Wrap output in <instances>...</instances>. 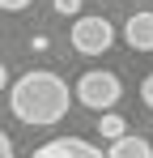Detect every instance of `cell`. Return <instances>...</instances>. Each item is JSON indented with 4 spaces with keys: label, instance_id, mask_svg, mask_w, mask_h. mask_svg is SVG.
Returning <instances> with one entry per match:
<instances>
[{
    "label": "cell",
    "instance_id": "1",
    "mask_svg": "<svg viewBox=\"0 0 153 158\" xmlns=\"http://www.w3.org/2000/svg\"><path fill=\"white\" fill-rule=\"evenodd\" d=\"M76 98V90L68 94V81L55 77L51 69H30L9 85V107L13 115L30 124V128H51L68 115V103Z\"/></svg>",
    "mask_w": 153,
    "mask_h": 158
},
{
    "label": "cell",
    "instance_id": "2",
    "mask_svg": "<svg viewBox=\"0 0 153 158\" xmlns=\"http://www.w3.org/2000/svg\"><path fill=\"white\" fill-rule=\"evenodd\" d=\"M119 94H124L119 77L115 73H102V69H94V73H85V77L76 81V103H85L89 111H98V115L119 103Z\"/></svg>",
    "mask_w": 153,
    "mask_h": 158
},
{
    "label": "cell",
    "instance_id": "3",
    "mask_svg": "<svg viewBox=\"0 0 153 158\" xmlns=\"http://www.w3.org/2000/svg\"><path fill=\"white\" fill-rule=\"evenodd\" d=\"M115 43V26L106 17H76L73 22V47L81 56H102Z\"/></svg>",
    "mask_w": 153,
    "mask_h": 158
},
{
    "label": "cell",
    "instance_id": "4",
    "mask_svg": "<svg viewBox=\"0 0 153 158\" xmlns=\"http://www.w3.org/2000/svg\"><path fill=\"white\" fill-rule=\"evenodd\" d=\"M30 158H111V154H102L98 145H89L85 137H55L47 145H38Z\"/></svg>",
    "mask_w": 153,
    "mask_h": 158
},
{
    "label": "cell",
    "instance_id": "5",
    "mask_svg": "<svg viewBox=\"0 0 153 158\" xmlns=\"http://www.w3.org/2000/svg\"><path fill=\"white\" fill-rule=\"evenodd\" d=\"M124 39L132 52H153V13H132L124 22Z\"/></svg>",
    "mask_w": 153,
    "mask_h": 158
},
{
    "label": "cell",
    "instance_id": "6",
    "mask_svg": "<svg viewBox=\"0 0 153 158\" xmlns=\"http://www.w3.org/2000/svg\"><path fill=\"white\" fill-rule=\"evenodd\" d=\"M106 154H111V158H153V145L145 141V137H128V132H124V137L111 141Z\"/></svg>",
    "mask_w": 153,
    "mask_h": 158
},
{
    "label": "cell",
    "instance_id": "7",
    "mask_svg": "<svg viewBox=\"0 0 153 158\" xmlns=\"http://www.w3.org/2000/svg\"><path fill=\"white\" fill-rule=\"evenodd\" d=\"M98 132L106 137V141H115V137H124V132H128V124H124V115H115V111H102Z\"/></svg>",
    "mask_w": 153,
    "mask_h": 158
},
{
    "label": "cell",
    "instance_id": "8",
    "mask_svg": "<svg viewBox=\"0 0 153 158\" xmlns=\"http://www.w3.org/2000/svg\"><path fill=\"white\" fill-rule=\"evenodd\" d=\"M55 13L60 17H76L81 13V0H55Z\"/></svg>",
    "mask_w": 153,
    "mask_h": 158
},
{
    "label": "cell",
    "instance_id": "9",
    "mask_svg": "<svg viewBox=\"0 0 153 158\" xmlns=\"http://www.w3.org/2000/svg\"><path fill=\"white\" fill-rule=\"evenodd\" d=\"M140 98H145V107L153 111V73H149L145 81H140Z\"/></svg>",
    "mask_w": 153,
    "mask_h": 158
},
{
    "label": "cell",
    "instance_id": "10",
    "mask_svg": "<svg viewBox=\"0 0 153 158\" xmlns=\"http://www.w3.org/2000/svg\"><path fill=\"white\" fill-rule=\"evenodd\" d=\"M34 0H0V9H9V13H22V9H30Z\"/></svg>",
    "mask_w": 153,
    "mask_h": 158
},
{
    "label": "cell",
    "instance_id": "11",
    "mask_svg": "<svg viewBox=\"0 0 153 158\" xmlns=\"http://www.w3.org/2000/svg\"><path fill=\"white\" fill-rule=\"evenodd\" d=\"M0 158H13V137L0 132Z\"/></svg>",
    "mask_w": 153,
    "mask_h": 158
}]
</instances>
